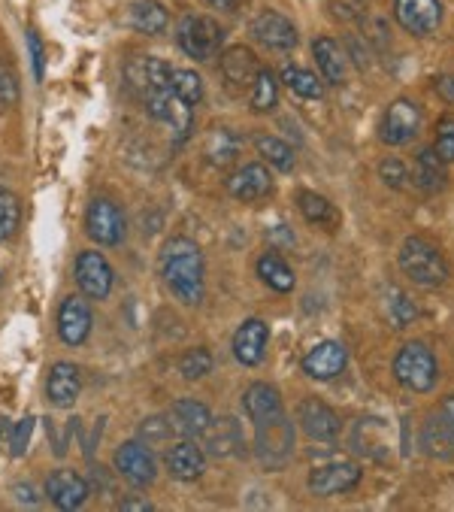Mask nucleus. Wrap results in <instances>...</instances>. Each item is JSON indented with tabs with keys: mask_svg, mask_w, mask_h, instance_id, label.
I'll use <instances>...</instances> for the list:
<instances>
[{
	"mask_svg": "<svg viewBox=\"0 0 454 512\" xmlns=\"http://www.w3.org/2000/svg\"><path fill=\"white\" fill-rule=\"evenodd\" d=\"M243 413L255 428V455L267 470H282L294 455V422L288 419L282 394L267 382H252L243 391Z\"/></svg>",
	"mask_w": 454,
	"mask_h": 512,
	"instance_id": "obj_1",
	"label": "nucleus"
},
{
	"mask_svg": "<svg viewBox=\"0 0 454 512\" xmlns=\"http://www.w3.org/2000/svg\"><path fill=\"white\" fill-rule=\"evenodd\" d=\"M161 276L173 297L185 306H197L203 300L206 282H203V252L194 240L188 237H170L161 246Z\"/></svg>",
	"mask_w": 454,
	"mask_h": 512,
	"instance_id": "obj_2",
	"label": "nucleus"
},
{
	"mask_svg": "<svg viewBox=\"0 0 454 512\" xmlns=\"http://www.w3.org/2000/svg\"><path fill=\"white\" fill-rule=\"evenodd\" d=\"M400 270L421 288H436L448 279V264L442 252L424 237H409L400 249Z\"/></svg>",
	"mask_w": 454,
	"mask_h": 512,
	"instance_id": "obj_3",
	"label": "nucleus"
},
{
	"mask_svg": "<svg viewBox=\"0 0 454 512\" xmlns=\"http://www.w3.org/2000/svg\"><path fill=\"white\" fill-rule=\"evenodd\" d=\"M394 379L415 391V394H427L433 391L436 379H439V364H436V355L424 346V343H406L397 358H394Z\"/></svg>",
	"mask_w": 454,
	"mask_h": 512,
	"instance_id": "obj_4",
	"label": "nucleus"
},
{
	"mask_svg": "<svg viewBox=\"0 0 454 512\" xmlns=\"http://www.w3.org/2000/svg\"><path fill=\"white\" fill-rule=\"evenodd\" d=\"M176 43L179 49L194 61H212L224 43V31L215 19L200 13H185L176 25Z\"/></svg>",
	"mask_w": 454,
	"mask_h": 512,
	"instance_id": "obj_5",
	"label": "nucleus"
},
{
	"mask_svg": "<svg viewBox=\"0 0 454 512\" xmlns=\"http://www.w3.org/2000/svg\"><path fill=\"white\" fill-rule=\"evenodd\" d=\"M85 234L97 246H119L128 234V219L119 203L109 197H94L85 213Z\"/></svg>",
	"mask_w": 454,
	"mask_h": 512,
	"instance_id": "obj_6",
	"label": "nucleus"
},
{
	"mask_svg": "<svg viewBox=\"0 0 454 512\" xmlns=\"http://www.w3.org/2000/svg\"><path fill=\"white\" fill-rule=\"evenodd\" d=\"M421 446L436 461H454V397H445L421 431Z\"/></svg>",
	"mask_w": 454,
	"mask_h": 512,
	"instance_id": "obj_7",
	"label": "nucleus"
},
{
	"mask_svg": "<svg viewBox=\"0 0 454 512\" xmlns=\"http://www.w3.org/2000/svg\"><path fill=\"white\" fill-rule=\"evenodd\" d=\"M364 470L352 461H333L321 464L309 473L306 485L315 497H336V494H349L361 485Z\"/></svg>",
	"mask_w": 454,
	"mask_h": 512,
	"instance_id": "obj_8",
	"label": "nucleus"
},
{
	"mask_svg": "<svg viewBox=\"0 0 454 512\" xmlns=\"http://www.w3.org/2000/svg\"><path fill=\"white\" fill-rule=\"evenodd\" d=\"M418 131H421V107L406 97L394 100L379 125V137L385 146H406L418 137Z\"/></svg>",
	"mask_w": 454,
	"mask_h": 512,
	"instance_id": "obj_9",
	"label": "nucleus"
},
{
	"mask_svg": "<svg viewBox=\"0 0 454 512\" xmlns=\"http://www.w3.org/2000/svg\"><path fill=\"white\" fill-rule=\"evenodd\" d=\"M112 464H116L119 476L128 479L134 488H146L155 482L158 476V461H155V452L140 443V440H131V443H122L112 455Z\"/></svg>",
	"mask_w": 454,
	"mask_h": 512,
	"instance_id": "obj_10",
	"label": "nucleus"
},
{
	"mask_svg": "<svg viewBox=\"0 0 454 512\" xmlns=\"http://www.w3.org/2000/svg\"><path fill=\"white\" fill-rule=\"evenodd\" d=\"M346 364H349V352H346V346L339 343V340H321V343H315L306 355H303V373L309 376V379H315V382H330V379H336L339 373L346 370Z\"/></svg>",
	"mask_w": 454,
	"mask_h": 512,
	"instance_id": "obj_11",
	"label": "nucleus"
},
{
	"mask_svg": "<svg viewBox=\"0 0 454 512\" xmlns=\"http://www.w3.org/2000/svg\"><path fill=\"white\" fill-rule=\"evenodd\" d=\"M297 422H300V428H303V434L309 440L333 443L339 437V416L318 397H303L297 403Z\"/></svg>",
	"mask_w": 454,
	"mask_h": 512,
	"instance_id": "obj_12",
	"label": "nucleus"
},
{
	"mask_svg": "<svg viewBox=\"0 0 454 512\" xmlns=\"http://www.w3.org/2000/svg\"><path fill=\"white\" fill-rule=\"evenodd\" d=\"M394 16L412 37H430L442 25L439 0H394Z\"/></svg>",
	"mask_w": 454,
	"mask_h": 512,
	"instance_id": "obj_13",
	"label": "nucleus"
},
{
	"mask_svg": "<svg viewBox=\"0 0 454 512\" xmlns=\"http://www.w3.org/2000/svg\"><path fill=\"white\" fill-rule=\"evenodd\" d=\"M112 282H116V273H112L109 261L100 252H79L76 258V285L85 297L91 300H103L112 291Z\"/></svg>",
	"mask_w": 454,
	"mask_h": 512,
	"instance_id": "obj_14",
	"label": "nucleus"
},
{
	"mask_svg": "<svg viewBox=\"0 0 454 512\" xmlns=\"http://www.w3.org/2000/svg\"><path fill=\"white\" fill-rule=\"evenodd\" d=\"M252 37L270 52H291L297 46V28L288 16L276 10H264L252 22Z\"/></svg>",
	"mask_w": 454,
	"mask_h": 512,
	"instance_id": "obj_15",
	"label": "nucleus"
},
{
	"mask_svg": "<svg viewBox=\"0 0 454 512\" xmlns=\"http://www.w3.org/2000/svg\"><path fill=\"white\" fill-rule=\"evenodd\" d=\"M91 334V306L85 297L70 294L58 306V337L67 346H82Z\"/></svg>",
	"mask_w": 454,
	"mask_h": 512,
	"instance_id": "obj_16",
	"label": "nucleus"
},
{
	"mask_svg": "<svg viewBox=\"0 0 454 512\" xmlns=\"http://www.w3.org/2000/svg\"><path fill=\"white\" fill-rule=\"evenodd\" d=\"M164 467H167V473H170L173 479H179V482H194V479H200L203 470H206V452H203V446H197L191 437H185L182 443H176V446L167 449Z\"/></svg>",
	"mask_w": 454,
	"mask_h": 512,
	"instance_id": "obj_17",
	"label": "nucleus"
},
{
	"mask_svg": "<svg viewBox=\"0 0 454 512\" xmlns=\"http://www.w3.org/2000/svg\"><path fill=\"white\" fill-rule=\"evenodd\" d=\"M203 452L215 455V458H231L237 452H243L246 440H243V428L234 416H221L212 419L209 428L203 431Z\"/></svg>",
	"mask_w": 454,
	"mask_h": 512,
	"instance_id": "obj_18",
	"label": "nucleus"
},
{
	"mask_svg": "<svg viewBox=\"0 0 454 512\" xmlns=\"http://www.w3.org/2000/svg\"><path fill=\"white\" fill-rule=\"evenodd\" d=\"M227 191L243 203H255V200H264L267 194H273V176L264 164H243L231 179H227Z\"/></svg>",
	"mask_w": 454,
	"mask_h": 512,
	"instance_id": "obj_19",
	"label": "nucleus"
},
{
	"mask_svg": "<svg viewBox=\"0 0 454 512\" xmlns=\"http://www.w3.org/2000/svg\"><path fill=\"white\" fill-rule=\"evenodd\" d=\"M167 419H170V425H173L176 434L197 440V437H203V431L209 428L212 413H209V406H206V403H200V400H194V397H179V400L170 406Z\"/></svg>",
	"mask_w": 454,
	"mask_h": 512,
	"instance_id": "obj_20",
	"label": "nucleus"
},
{
	"mask_svg": "<svg viewBox=\"0 0 454 512\" xmlns=\"http://www.w3.org/2000/svg\"><path fill=\"white\" fill-rule=\"evenodd\" d=\"M261 64L255 58V52L249 46H231V49H224L221 52V76L224 82L243 91V88H252L255 76H258Z\"/></svg>",
	"mask_w": 454,
	"mask_h": 512,
	"instance_id": "obj_21",
	"label": "nucleus"
},
{
	"mask_svg": "<svg viewBox=\"0 0 454 512\" xmlns=\"http://www.w3.org/2000/svg\"><path fill=\"white\" fill-rule=\"evenodd\" d=\"M267 343H270V328L261 319H246L234 334V355L240 364L258 367L267 355Z\"/></svg>",
	"mask_w": 454,
	"mask_h": 512,
	"instance_id": "obj_22",
	"label": "nucleus"
},
{
	"mask_svg": "<svg viewBox=\"0 0 454 512\" xmlns=\"http://www.w3.org/2000/svg\"><path fill=\"white\" fill-rule=\"evenodd\" d=\"M170 73V64L155 55H134L125 67L128 85L140 94L149 88H170Z\"/></svg>",
	"mask_w": 454,
	"mask_h": 512,
	"instance_id": "obj_23",
	"label": "nucleus"
},
{
	"mask_svg": "<svg viewBox=\"0 0 454 512\" xmlns=\"http://www.w3.org/2000/svg\"><path fill=\"white\" fill-rule=\"evenodd\" d=\"M46 494L58 509L70 512V509H79L88 500V482L76 470H55L46 479Z\"/></svg>",
	"mask_w": 454,
	"mask_h": 512,
	"instance_id": "obj_24",
	"label": "nucleus"
},
{
	"mask_svg": "<svg viewBox=\"0 0 454 512\" xmlns=\"http://www.w3.org/2000/svg\"><path fill=\"white\" fill-rule=\"evenodd\" d=\"M240 152H243V137L231 128H212L203 140V155L218 170H227L231 164H237Z\"/></svg>",
	"mask_w": 454,
	"mask_h": 512,
	"instance_id": "obj_25",
	"label": "nucleus"
},
{
	"mask_svg": "<svg viewBox=\"0 0 454 512\" xmlns=\"http://www.w3.org/2000/svg\"><path fill=\"white\" fill-rule=\"evenodd\" d=\"M82 391V376H79V367L67 364V361H58L52 370H49V379H46V394H49V403L52 406H73L76 397Z\"/></svg>",
	"mask_w": 454,
	"mask_h": 512,
	"instance_id": "obj_26",
	"label": "nucleus"
},
{
	"mask_svg": "<svg viewBox=\"0 0 454 512\" xmlns=\"http://www.w3.org/2000/svg\"><path fill=\"white\" fill-rule=\"evenodd\" d=\"M355 452L370 461H388V425L382 419H361L352 434Z\"/></svg>",
	"mask_w": 454,
	"mask_h": 512,
	"instance_id": "obj_27",
	"label": "nucleus"
},
{
	"mask_svg": "<svg viewBox=\"0 0 454 512\" xmlns=\"http://www.w3.org/2000/svg\"><path fill=\"white\" fill-rule=\"evenodd\" d=\"M128 25L137 31V34H146V37H158L170 28V16L164 10V4L158 0H134L128 7Z\"/></svg>",
	"mask_w": 454,
	"mask_h": 512,
	"instance_id": "obj_28",
	"label": "nucleus"
},
{
	"mask_svg": "<svg viewBox=\"0 0 454 512\" xmlns=\"http://www.w3.org/2000/svg\"><path fill=\"white\" fill-rule=\"evenodd\" d=\"M312 55H315V64H318L324 82H330V85L346 82V55L339 49V43H333L330 37H318L312 43Z\"/></svg>",
	"mask_w": 454,
	"mask_h": 512,
	"instance_id": "obj_29",
	"label": "nucleus"
},
{
	"mask_svg": "<svg viewBox=\"0 0 454 512\" xmlns=\"http://www.w3.org/2000/svg\"><path fill=\"white\" fill-rule=\"evenodd\" d=\"M297 210L303 213V219L309 225H318V228H327V231L339 228V222H343V216H339V210L333 207V203L327 197L315 194V191H300L297 194Z\"/></svg>",
	"mask_w": 454,
	"mask_h": 512,
	"instance_id": "obj_30",
	"label": "nucleus"
},
{
	"mask_svg": "<svg viewBox=\"0 0 454 512\" xmlns=\"http://www.w3.org/2000/svg\"><path fill=\"white\" fill-rule=\"evenodd\" d=\"M415 185L424 188L427 194H436L445 188L448 182V173H445V161L433 152V149H421L418 158H415Z\"/></svg>",
	"mask_w": 454,
	"mask_h": 512,
	"instance_id": "obj_31",
	"label": "nucleus"
},
{
	"mask_svg": "<svg viewBox=\"0 0 454 512\" xmlns=\"http://www.w3.org/2000/svg\"><path fill=\"white\" fill-rule=\"evenodd\" d=\"M258 276L264 279V285H270L273 291L279 294H288L294 291L297 279H294V270L285 264V258H279L276 252H267L258 258Z\"/></svg>",
	"mask_w": 454,
	"mask_h": 512,
	"instance_id": "obj_32",
	"label": "nucleus"
},
{
	"mask_svg": "<svg viewBox=\"0 0 454 512\" xmlns=\"http://www.w3.org/2000/svg\"><path fill=\"white\" fill-rule=\"evenodd\" d=\"M249 104L255 113H273L279 104V79L273 76V70H258L255 82H252V97Z\"/></svg>",
	"mask_w": 454,
	"mask_h": 512,
	"instance_id": "obj_33",
	"label": "nucleus"
},
{
	"mask_svg": "<svg viewBox=\"0 0 454 512\" xmlns=\"http://www.w3.org/2000/svg\"><path fill=\"white\" fill-rule=\"evenodd\" d=\"M282 82L303 100H321L324 97V82L312 70L288 64V67H282Z\"/></svg>",
	"mask_w": 454,
	"mask_h": 512,
	"instance_id": "obj_34",
	"label": "nucleus"
},
{
	"mask_svg": "<svg viewBox=\"0 0 454 512\" xmlns=\"http://www.w3.org/2000/svg\"><path fill=\"white\" fill-rule=\"evenodd\" d=\"M255 149H258V155H261L267 164H273L276 170H282V173H291V170H294V149H291L285 140L270 137V134H258V137H255Z\"/></svg>",
	"mask_w": 454,
	"mask_h": 512,
	"instance_id": "obj_35",
	"label": "nucleus"
},
{
	"mask_svg": "<svg viewBox=\"0 0 454 512\" xmlns=\"http://www.w3.org/2000/svg\"><path fill=\"white\" fill-rule=\"evenodd\" d=\"M164 122L170 125L173 143H176V146H182V143L191 137V131H194V107H191V104H185L182 97L170 94V107H167V119H164Z\"/></svg>",
	"mask_w": 454,
	"mask_h": 512,
	"instance_id": "obj_36",
	"label": "nucleus"
},
{
	"mask_svg": "<svg viewBox=\"0 0 454 512\" xmlns=\"http://www.w3.org/2000/svg\"><path fill=\"white\" fill-rule=\"evenodd\" d=\"M19 225H22V203H19V197L13 191H7V188H0V243L16 237Z\"/></svg>",
	"mask_w": 454,
	"mask_h": 512,
	"instance_id": "obj_37",
	"label": "nucleus"
},
{
	"mask_svg": "<svg viewBox=\"0 0 454 512\" xmlns=\"http://www.w3.org/2000/svg\"><path fill=\"white\" fill-rule=\"evenodd\" d=\"M170 91H173L176 97H182L185 104L197 107L200 100H203V79H200V73H194V70H173V73H170Z\"/></svg>",
	"mask_w": 454,
	"mask_h": 512,
	"instance_id": "obj_38",
	"label": "nucleus"
},
{
	"mask_svg": "<svg viewBox=\"0 0 454 512\" xmlns=\"http://www.w3.org/2000/svg\"><path fill=\"white\" fill-rule=\"evenodd\" d=\"M179 373H182V379H188V382H197V379L209 376V373H212V352L203 349V346L188 349V352L179 358Z\"/></svg>",
	"mask_w": 454,
	"mask_h": 512,
	"instance_id": "obj_39",
	"label": "nucleus"
},
{
	"mask_svg": "<svg viewBox=\"0 0 454 512\" xmlns=\"http://www.w3.org/2000/svg\"><path fill=\"white\" fill-rule=\"evenodd\" d=\"M173 434H176V431H173L170 419H161V416L143 419V422H140V428H137V440H140V443H146L149 449H161V446H167Z\"/></svg>",
	"mask_w": 454,
	"mask_h": 512,
	"instance_id": "obj_40",
	"label": "nucleus"
},
{
	"mask_svg": "<svg viewBox=\"0 0 454 512\" xmlns=\"http://www.w3.org/2000/svg\"><path fill=\"white\" fill-rule=\"evenodd\" d=\"M388 316H391L394 328H406V325L415 322L418 310H415V303H412L403 291L391 288V291H388Z\"/></svg>",
	"mask_w": 454,
	"mask_h": 512,
	"instance_id": "obj_41",
	"label": "nucleus"
},
{
	"mask_svg": "<svg viewBox=\"0 0 454 512\" xmlns=\"http://www.w3.org/2000/svg\"><path fill=\"white\" fill-rule=\"evenodd\" d=\"M433 152H436L445 164H454V116H445V119L436 122Z\"/></svg>",
	"mask_w": 454,
	"mask_h": 512,
	"instance_id": "obj_42",
	"label": "nucleus"
},
{
	"mask_svg": "<svg viewBox=\"0 0 454 512\" xmlns=\"http://www.w3.org/2000/svg\"><path fill=\"white\" fill-rule=\"evenodd\" d=\"M19 76L16 70L7 64V61H0V107H16L19 104Z\"/></svg>",
	"mask_w": 454,
	"mask_h": 512,
	"instance_id": "obj_43",
	"label": "nucleus"
},
{
	"mask_svg": "<svg viewBox=\"0 0 454 512\" xmlns=\"http://www.w3.org/2000/svg\"><path fill=\"white\" fill-rule=\"evenodd\" d=\"M379 176H382V182H385V185H391V188H403V185H406V179H409V170H406V164H403V161H397V158H385V161L379 164Z\"/></svg>",
	"mask_w": 454,
	"mask_h": 512,
	"instance_id": "obj_44",
	"label": "nucleus"
},
{
	"mask_svg": "<svg viewBox=\"0 0 454 512\" xmlns=\"http://www.w3.org/2000/svg\"><path fill=\"white\" fill-rule=\"evenodd\" d=\"M31 431H34V419L25 416L22 422H16V431H13V437H10V446H13V455H16V458H22V455L28 452Z\"/></svg>",
	"mask_w": 454,
	"mask_h": 512,
	"instance_id": "obj_45",
	"label": "nucleus"
},
{
	"mask_svg": "<svg viewBox=\"0 0 454 512\" xmlns=\"http://www.w3.org/2000/svg\"><path fill=\"white\" fill-rule=\"evenodd\" d=\"M28 49H31V64H34V79L40 82L43 79V61H46V52H43V40L37 31H28Z\"/></svg>",
	"mask_w": 454,
	"mask_h": 512,
	"instance_id": "obj_46",
	"label": "nucleus"
},
{
	"mask_svg": "<svg viewBox=\"0 0 454 512\" xmlns=\"http://www.w3.org/2000/svg\"><path fill=\"white\" fill-rule=\"evenodd\" d=\"M13 494H16V500H19V503H25V506H37V500H40V497L34 494V485H31V482H25V485H22V482H19V485H13Z\"/></svg>",
	"mask_w": 454,
	"mask_h": 512,
	"instance_id": "obj_47",
	"label": "nucleus"
},
{
	"mask_svg": "<svg viewBox=\"0 0 454 512\" xmlns=\"http://www.w3.org/2000/svg\"><path fill=\"white\" fill-rule=\"evenodd\" d=\"M212 10H224V13H237L240 7H246V0H206Z\"/></svg>",
	"mask_w": 454,
	"mask_h": 512,
	"instance_id": "obj_48",
	"label": "nucleus"
},
{
	"mask_svg": "<svg viewBox=\"0 0 454 512\" xmlns=\"http://www.w3.org/2000/svg\"><path fill=\"white\" fill-rule=\"evenodd\" d=\"M119 509H125V512H128V509H140V512H146V509H152V503H149V500H122V503H119Z\"/></svg>",
	"mask_w": 454,
	"mask_h": 512,
	"instance_id": "obj_49",
	"label": "nucleus"
},
{
	"mask_svg": "<svg viewBox=\"0 0 454 512\" xmlns=\"http://www.w3.org/2000/svg\"><path fill=\"white\" fill-rule=\"evenodd\" d=\"M0 282H4V273H0Z\"/></svg>",
	"mask_w": 454,
	"mask_h": 512,
	"instance_id": "obj_50",
	"label": "nucleus"
}]
</instances>
